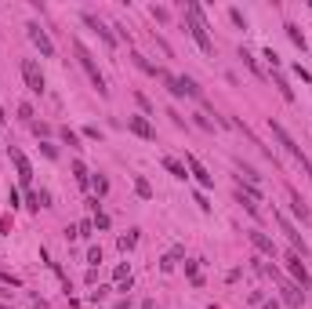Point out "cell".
Listing matches in <instances>:
<instances>
[{"label": "cell", "mask_w": 312, "mask_h": 309, "mask_svg": "<svg viewBox=\"0 0 312 309\" xmlns=\"http://www.w3.org/2000/svg\"><path fill=\"white\" fill-rule=\"evenodd\" d=\"M185 22H189V33H193V40L200 44V51L204 55H211L214 51V40H211V33H207V19H204V11H200V4H185Z\"/></svg>", "instance_id": "6da1fadb"}, {"label": "cell", "mask_w": 312, "mask_h": 309, "mask_svg": "<svg viewBox=\"0 0 312 309\" xmlns=\"http://www.w3.org/2000/svg\"><path fill=\"white\" fill-rule=\"evenodd\" d=\"M269 128H272V135H276V142H279V146H283V149L290 153V157H294V160H298V164H301V171H305V175L312 178V160L305 157V149H301L298 142H294V138H290L287 131H283V124H279V120H269Z\"/></svg>", "instance_id": "7a4b0ae2"}, {"label": "cell", "mask_w": 312, "mask_h": 309, "mask_svg": "<svg viewBox=\"0 0 312 309\" xmlns=\"http://www.w3.org/2000/svg\"><path fill=\"white\" fill-rule=\"evenodd\" d=\"M73 51H76V58H80V66H84V73L91 76V84H95V91H98V95L105 98V95H109V87H105V76L98 73V66H95V58H91V51L84 48L80 40H73Z\"/></svg>", "instance_id": "3957f363"}, {"label": "cell", "mask_w": 312, "mask_h": 309, "mask_svg": "<svg viewBox=\"0 0 312 309\" xmlns=\"http://www.w3.org/2000/svg\"><path fill=\"white\" fill-rule=\"evenodd\" d=\"M287 269H290V276H294V284H298L301 291H308V284H312V276H308V269H305V262H301V255L298 251H287Z\"/></svg>", "instance_id": "277c9868"}, {"label": "cell", "mask_w": 312, "mask_h": 309, "mask_svg": "<svg viewBox=\"0 0 312 309\" xmlns=\"http://www.w3.org/2000/svg\"><path fill=\"white\" fill-rule=\"evenodd\" d=\"M8 157H11V164H15V171H19V182H22V185H33V167H29L26 153L15 149V146H8Z\"/></svg>", "instance_id": "5b68a950"}, {"label": "cell", "mask_w": 312, "mask_h": 309, "mask_svg": "<svg viewBox=\"0 0 312 309\" xmlns=\"http://www.w3.org/2000/svg\"><path fill=\"white\" fill-rule=\"evenodd\" d=\"M22 76H26V87L33 91V95H44V73H40V66L33 58L22 62Z\"/></svg>", "instance_id": "8992f818"}, {"label": "cell", "mask_w": 312, "mask_h": 309, "mask_svg": "<svg viewBox=\"0 0 312 309\" xmlns=\"http://www.w3.org/2000/svg\"><path fill=\"white\" fill-rule=\"evenodd\" d=\"M26 29H29V40H33L37 48H40V55H44V58H55V44H51V37L44 33V29H40L37 22H29Z\"/></svg>", "instance_id": "52a82bcc"}, {"label": "cell", "mask_w": 312, "mask_h": 309, "mask_svg": "<svg viewBox=\"0 0 312 309\" xmlns=\"http://www.w3.org/2000/svg\"><path fill=\"white\" fill-rule=\"evenodd\" d=\"M279 291H283V305L287 309H301V287L294 284V280H279Z\"/></svg>", "instance_id": "ba28073f"}, {"label": "cell", "mask_w": 312, "mask_h": 309, "mask_svg": "<svg viewBox=\"0 0 312 309\" xmlns=\"http://www.w3.org/2000/svg\"><path fill=\"white\" fill-rule=\"evenodd\" d=\"M276 222H279V229H283V233L290 237V244H294V251H298V255H305V251H308V247H305V240H301V233H298V229H294V226L287 222V215H276Z\"/></svg>", "instance_id": "9c48e42d"}, {"label": "cell", "mask_w": 312, "mask_h": 309, "mask_svg": "<svg viewBox=\"0 0 312 309\" xmlns=\"http://www.w3.org/2000/svg\"><path fill=\"white\" fill-rule=\"evenodd\" d=\"M185 164H189V171L196 175V182H200V185H204V189H211V185H214V178L207 175V167H204V164H200V160L193 157V153H185Z\"/></svg>", "instance_id": "30bf717a"}, {"label": "cell", "mask_w": 312, "mask_h": 309, "mask_svg": "<svg viewBox=\"0 0 312 309\" xmlns=\"http://www.w3.org/2000/svg\"><path fill=\"white\" fill-rule=\"evenodd\" d=\"M127 128L138 135V138H145V142H152V138H156V131H152V124L145 120V117H131L127 120Z\"/></svg>", "instance_id": "8fae6325"}, {"label": "cell", "mask_w": 312, "mask_h": 309, "mask_svg": "<svg viewBox=\"0 0 312 309\" xmlns=\"http://www.w3.org/2000/svg\"><path fill=\"white\" fill-rule=\"evenodd\" d=\"M251 244L258 247L261 255H276V244H272V237H265V233H258V229H251Z\"/></svg>", "instance_id": "7c38bea8"}, {"label": "cell", "mask_w": 312, "mask_h": 309, "mask_svg": "<svg viewBox=\"0 0 312 309\" xmlns=\"http://www.w3.org/2000/svg\"><path fill=\"white\" fill-rule=\"evenodd\" d=\"M84 22H87L91 29H95V33H98V37H102V40L109 44V48H113V44H116V37H113V33H109V29H105V26H102V22L95 19V15H84Z\"/></svg>", "instance_id": "4fadbf2b"}, {"label": "cell", "mask_w": 312, "mask_h": 309, "mask_svg": "<svg viewBox=\"0 0 312 309\" xmlns=\"http://www.w3.org/2000/svg\"><path fill=\"white\" fill-rule=\"evenodd\" d=\"M236 200H240V204L247 208V215H254V219L261 215V211H258V200H254V196H247V193H240V189H236Z\"/></svg>", "instance_id": "5bb4252c"}, {"label": "cell", "mask_w": 312, "mask_h": 309, "mask_svg": "<svg viewBox=\"0 0 312 309\" xmlns=\"http://www.w3.org/2000/svg\"><path fill=\"white\" fill-rule=\"evenodd\" d=\"M290 211H294V215H298V219H301V222H308V208H305V204H301V200H298V193H290Z\"/></svg>", "instance_id": "9a60e30c"}, {"label": "cell", "mask_w": 312, "mask_h": 309, "mask_svg": "<svg viewBox=\"0 0 312 309\" xmlns=\"http://www.w3.org/2000/svg\"><path fill=\"white\" fill-rule=\"evenodd\" d=\"M164 167H167V171L175 175V178H185V167H182V164H178L175 157H164Z\"/></svg>", "instance_id": "2e32d148"}, {"label": "cell", "mask_w": 312, "mask_h": 309, "mask_svg": "<svg viewBox=\"0 0 312 309\" xmlns=\"http://www.w3.org/2000/svg\"><path fill=\"white\" fill-rule=\"evenodd\" d=\"M134 193L142 196V200H149V196H152V185H149L145 178H134Z\"/></svg>", "instance_id": "e0dca14e"}, {"label": "cell", "mask_w": 312, "mask_h": 309, "mask_svg": "<svg viewBox=\"0 0 312 309\" xmlns=\"http://www.w3.org/2000/svg\"><path fill=\"white\" fill-rule=\"evenodd\" d=\"M287 37H290L294 44H298V48H305V37H301V29L294 26V22H287Z\"/></svg>", "instance_id": "ac0fdd59"}, {"label": "cell", "mask_w": 312, "mask_h": 309, "mask_svg": "<svg viewBox=\"0 0 312 309\" xmlns=\"http://www.w3.org/2000/svg\"><path fill=\"white\" fill-rule=\"evenodd\" d=\"M91 185H95V193H98V196H105V193H109V182H105L102 175H95V178H91Z\"/></svg>", "instance_id": "d6986e66"}, {"label": "cell", "mask_w": 312, "mask_h": 309, "mask_svg": "<svg viewBox=\"0 0 312 309\" xmlns=\"http://www.w3.org/2000/svg\"><path fill=\"white\" fill-rule=\"evenodd\" d=\"M91 222H95V229H109V215H102L98 204H95V219H91Z\"/></svg>", "instance_id": "ffe728a7"}, {"label": "cell", "mask_w": 312, "mask_h": 309, "mask_svg": "<svg viewBox=\"0 0 312 309\" xmlns=\"http://www.w3.org/2000/svg\"><path fill=\"white\" fill-rule=\"evenodd\" d=\"M73 175H76V182H80V185H87V167H84V164H73Z\"/></svg>", "instance_id": "44dd1931"}, {"label": "cell", "mask_w": 312, "mask_h": 309, "mask_svg": "<svg viewBox=\"0 0 312 309\" xmlns=\"http://www.w3.org/2000/svg\"><path fill=\"white\" fill-rule=\"evenodd\" d=\"M91 233H95V222H80L76 226V237H91Z\"/></svg>", "instance_id": "7402d4cb"}, {"label": "cell", "mask_w": 312, "mask_h": 309, "mask_svg": "<svg viewBox=\"0 0 312 309\" xmlns=\"http://www.w3.org/2000/svg\"><path fill=\"white\" fill-rule=\"evenodd\" d=\"M62 138H66V142H69V146H73V149H80V138H76V135H73V131H69V128H66V131H62Z\"/></svg>", "instance_id": "603a6c76"}, {"label": "cell", "mask_w": 312, "mask_h": 309, "mask_svg": "<svg viewBox=\"0 0 312 309\" xmlns=\"http://www.w3.org/2000/svg\"><path fill=\"white\" fill-rule=\"evenodd\" d=\"M19 117H22V120H26V124H33V110H29V106H26V102H22V106H19Z\"/></svg>", "instance_id": "cb8c5ba5"}, {"label": "cell", "mask_w": 312, "mask_h": 309, "mask_svg": "<svg viewBox=\"0 0 312 309\" xmlns=\"http://www.w3.org/2000/svg\"><path fill=\"white\" fill-rule=\"evenodd\" d=\"M134 240H138L134 233H127V237H120V251H127V247H134Z\"/></svg>", "instance_id": "d4e9b609"}, {"label": "cell", "mask_w": 312, "mask_h": 309, "mask_svg": "<svg viewBox=\"0 0 312 309\" xmlns=\"http://www.w3.org/2000/svg\"><path fill=\"white\" fill-rule=\"evenodd\" d=\"M87 262H91V266H98V262H102V251H98V247H91V251H87Z\"/></svg>", "instance_id": "484cf974"}, {"label": "cell", "mask_w": 312, "mask_h": 309, "mask_svg": "<svg viewBox=\"0 0 312 309\" xmlns=\"http://www.w3.org/2000/svg\"><path fill=\"white\" fill-rule=\"evenodd\" d=\"M40 149H44V157H51V160H55V157H58V149H55V146H51V142H40Z\"/></svg>", "instance_id": "4316f807"}, {"label": "cell", "mask_w": 312, "mask_h": 309, "mask_svg": "<svg viewBox=\"0 0 312 309\" xmlns=\"http://www.w3.org/2000/svg\"><path fill=\"white\" fill-rule=\"evenodd\" d=\"M265 309H279V302H265Z\"/></svg>", "instance_id": "83f0119b"}, {"label": "cell", "mask_w": 312, "mask_h": 309, "mask_svg": "<svg viewBox=\"0 0 312 309\" xmlns=\"http://www.w3.org/2000/svg\"><path fill=\"white\" fill-rule=\"evenodd\" d=\"M4 120H8V113H4V110H0V124H4Z\"/></svg>", "instance_id": "f1b7e54d"}]
</instances>
